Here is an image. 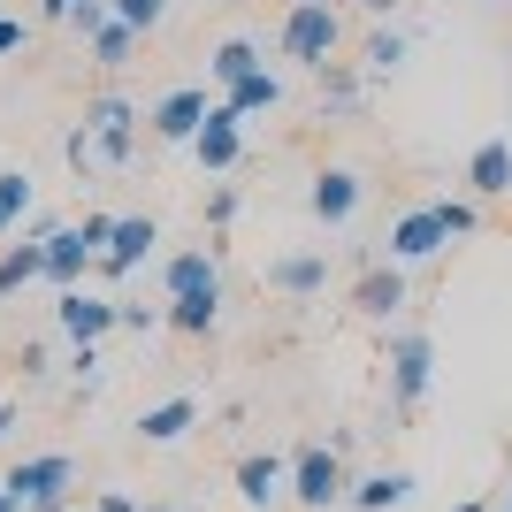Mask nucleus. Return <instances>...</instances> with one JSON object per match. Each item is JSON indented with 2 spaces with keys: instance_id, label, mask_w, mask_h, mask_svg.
<instances>
[{
  "instance_id": "f257e3e1",
  "label": "nucleus",
  "mask_w": 512,
  "mask_h": 512,
  "mask_svg": "<svg viewBox=\"0 0 512 512\" xmlns=\"http://www.w3.org/2000/svg\"><path fill=\"white\" fill-rule=\"evenodd\" d=\"M337 46H344V16H337V8H283V23H276V54H283V62L329 69V62H337Z\"/></svg>"
},
{
  "instance_id": "f03ea898",
  "label": "nucleus",
  "mask_w": 512,
  "mask_h": 512,
  "mask_svg": "<svg viewBox=\"0 0 512 512\" xmlns=\"http://www.w3.org/2000/svg\"><path fill=\"white\" fill-rule=\"evenodd\" d=\"M107 237H115V214H85V222L54 230V237H46V276L62 283V291H69V283H85V268H100Z\"/></svg>"
},
{
  "instance_id": "7ed1b4c3",
  "label": "nucleus",
  "mask_w": 512,
  "mask_h": 512,
  "mask_svg": "<svg viewBox=\"0 0 512 512\" xmlns=\"http://www.w3.org/2000/svg\"><path fill=\"white\" fill-rule=\"evenodd\" d=\"M291 497H299L306 512H337L344 497H352V474H344V459L329 444H306L299 459H291Z\"/></svg>"
},
{
  "instance_id": "20e7f679",
  "label": "nucleus",
  "mask_w": 512,
  "mask_h": 512,
  "mask_svg": "<svg viewBox=\"0 0 512 512\" xmlns=\"http://www.w3.org/2000/svg\"><path fill=\"white\" fill-rule=\"evenodd\" d=\"M77 467H69V451H39V459H16V467L0 474V497H16L23 512L46 505V497H69Z\"/></svg>"
},
{
  "instance_id": "39448f33",
  "label": "nucleus",
  "mask_w": 512,
  "mask_h": 512,
  "mask_svg": "<svg viewBox=\"0 0 512 512\" xmlns=\"http://www.w3.org/2000/svg\"><path fill=\"white\" fill-rule=\"evenodd\" d=\"M428 383H436V344L421 337V329H406V337H390V398L398 406H421L428 398Z\"/></svg>"
},
{
  "instance_id": "423d86ee",
  "label": "nucleus",
  "mask_w": 512,
  "mask_h": 512,
  "mask_svg": "<svg viewBox=\"0 0 512 512\" xmlns=\"http://www.w3.org/2000/svg\"><path fill=\"white\" fill-rule=\"evenodd\" d=\"M444 245H451V230H444L436 207H406L390 222V260H398V268H421V260H436Z\"/></svg>"
},
{
  "instance_id": "0eeeda50",
  "label": "nucleus",
  "mask_w": 512,
  "mask_h": 512,
  "mask_svg": "<svg viewBox=\"0 0 512 512\" xmlns=\"http://www.w3.org/2000/svg\"><path fill=\"white\" fill-rule=\"evenodd\" d=\"M207 115H214L207 85H176L169 100H161V107H153V115H146V130H153V138H161V146H192Z\"/></svg>"
},
{
  "instance_id": "6e6552de",
  "label": "nucleus",
  "mask_w": 512,
  "mask_h": 512,
  "mask_svg": "<svg viewBox=\"0 0 512 512\" xmlns=\"http://www.w3.org/2000/svg\"><path fill=\"white\" fill-rule=\"evenodd\" d=\"M237 153H245V115H230V107L214 100V115L199 123V138H192V161H199L207 176H230Z\"/></svg>"
},
{
  "instance_id": "1a4fd4ad",
  "label": "nucleus",
  "mask_w": 512,
  "mask_h": 512,
  "mask_svg": "<svg viewBox=\"0 0 512 512\" xmlns=\"http://www.w3.org/2000/svg\"><path fill=\"white\" fill-rule=\"evenodd\" d=\"M85 138L100 161H130L138 153V115H130V100H92L85 107Z\"/></svg>"
},
{
  "instance_id": "9d476101",
  "label": "nucleus",
  "mask_w": 512,
  "mask_h": 512,
  "mask_svg": "<svg viewBox=\"0 0 512 512\" xmlns=\"http://www.w3.org/2000/svg\"><path fill=\"white\" fill-rule=\"evenodd\" d=\"M54 321H62V329H69L77 344H100L107 329L123 321V306H115V299H100V291H85V283H69V291H62V306H54Z\"/></svg>"
},
{
  "instance_id": "9b49d317",
  "label": "nucleus",
  "mask_w": 512,
  "mask_h": 512,
  "mask_svg": "<svg viewBox=\"0 0 512 512\" xmlns=\"http://www.w3.org/2000/svg\"><path fill=\"white\" fill-rule=\"evenodd\" d=\"M306 207H314L321 230H344V222L360 214V176H352V169H321L314 192H306Z\"/></svg>"
},
{
  "instance_id": "f8f14e48",
  "label": "nucleus",
  "mask_w": 512,
  "mask_h": 512,
  "mask_svg": "<svg viewBox=\"0 0 512 512\" xmlns=\"http://www.w3.org/2000/svg\"><path fill=\"white\" fill-rule=\"evenodd\" d=\"M161 291H169V299H222V268H214V253H207V245L176 253L169 268H161Z\"/></svg>"
},
{
  "instance_id": "ddd939ff",
  "label": "nucleus",
  "mask_w": 512,
  "mask_h": 512,
  "mask_svg": "<svg viewBox=\"0 0 512 512\" xmlns=\"http://www.w3.org/2000/svg\"><path fill=\"white\" fill-rule=\"evenodd\" d=\"M237 497H245V505H276V497H291V459H276V451H245V459H237Z\"/></svg>"
},
{
  "instance_id": "4468645a",
  "label": "nucleus",
  "mask_w": 512,
  "mask_h": 512,
  "mask_svg": "<svg viewBox=\"0 0 512 512\" xmlns=\"http://www.w3.org/2000/svg\"><path fill=\"white\" fill-rule=\"evenodd\" d=\"M153 245H161L153 214H123V222H115V237H107V253H100V276H130V268H138Z\"/></svg>"
},
{
  "instance_id": "2eb2a0df",
  "label": "nucleus",
  "mask_w": 512,
  "mask_h": 512,
  "mask_svg": "<svg viewBox=\"0 0 512 512\" xmlns=\"http://www.w3.org/2000/svg\"><path fill=\"white\" fill-rule=\"evenodd\" d=\"M467 192L474 199H512V138H482L467 153Z\"/></svg>"
},
{
  "instance_id": "dca6fc26",
  "label": "nucleus",
  "mask_w": 512,
  "mask_h": 512,
  "mask_svg": "<svg viewBox=\"0 0 512 512\" xmlns=\"http://www.w3.org/2000/svg\"><path fill=\"white\" fill-rule=\"evenodd\" d=\"M398 306H406V268H398V260H383V268H367V276L352 283V314L390 321Z\"/></svg>"
},
{
  "instance_id": "f3484780",
  "label": "nucleus",
  "mask_w": 512,
  "mask_h": 512,
  "mask_svg": "<svg viewBox=\"0 0 512 512\" xmlns=\"http://www.w3.org/2000/svg\"><path fill=\"white\" fill-rule=\"evenodd\" d=\"M321 283H329V253H283V260H268V291H283V299H314Z\"/></svg>"
},
{
  "instance_id": "a211bd4d",
  "label": "nucleus",
  "mask_w": 512,
  "mask_h": 512,
  "mask_svg": "<svg viewBox=\"0 0 512 512\" xmlns=\"http://www.w3.org/2000/svg\"><path fill=\"white\" fill-rule=\"evenodd\" d=\"M192 428H199V398H161V406L138 413V436H146V444H184Z\"/></svg>"
},
{
  "instance_id": "6ab92c4d",
  "label": "nucleus",
  "mask_w": 512,
  "mask_h": 512,
  "mask_svg": "<svg viewBox=\"0 0 512 512\" xmlns=\"http://www.w3.org/2000/svg\"><path fill=\"white\" fill-rule=\"evenodd\" d=\"M413 497V474L406 467H390V474H367V482H352V497H344V505L352 512H398Z\"/></svg>"
},
{
  "instance_id": "aec40b11",
  "label": "nucleus",
  "mask_w": 512,
  "mask_h": 512,
  "mask_svg": "<svg viewBox=\"0 0 512 512\" xmlns=\"http://www.w3.org/2000/svg\"><path fill=\"white\" fill-rule=\"evenodd\" d=\"M253 69H268V62H260V39H222V46L207 54V77H214L222 92H230V85H245Z\"/></svg>"
},
{
  "instance_id": "412c9836",
  "label": "nucleus",
  "mask_w": 512,
  "mask_h": 512,
  "mask_svg": "<svg viewBox=\"0 0 512 512\" xmlns=\"http://www.w3.org/2000/svg\"><path fill=\"white\" fill-rule=\"evenodd\" d=\"M39 276H46V237H23V245L0 253V299H16L23 283H39Z\"/></svg>"
},
{
  "instance_id": "4be33fe9",
  "label": "nucleus",
  "mask_w": 512,
  "mask_h": 512,
  "mask_svg": "<svg viewBox=\"0 0 512 512\" xmlns=\"http://www.w3.org/2000/svg\"><path fill=\"white\" fill-rule=\"evenodd\" d=\"M276 100H283V77H276V69H253L245 85L222 92V107H230V115H245V123H253V115H268Z\"/></svg>"
},
{
  "instance_id": "5701e85b",
  "label": "nucleus",
  "mask_w": 512,
  "mask_h": 512,
  "mask_svg": "<svg viewBox=\"0 0 512 512\" xmlns=\"http://www.w3.org/2000/svg\"><path fill=\"white\" fill-rule=\"evenodd\" d=\"M85 39H92V62H100V69H123L130 54H138V31H130L123 16H107V23H92Z\"/></svg>"
},
{
  "instance_id": "b1692460",
  "label": "nucleus",
  "mask_w": 512,
  "mask_h": 512,
  "mask_svg": "<svg viewBox=\"0 0 512 512\" xmlns=\"http://www.w3.org/2000/svg\"><path fill=\"white\" fill-rule=\"evenodd\" d=\"M214 321H222V299H169L176 337H214Z\"/></svg>"
},
{
  "instance_id": "393cba45",
  "label": "nucleus",
  "mask_w": 512,
  "mask_h": 512,
  "mask_svg": "<svg viewBox=\"0 0 512 512\" xmlns=\"http://www.w3.org/2000/svg\"><path fill=\"white\" fill-rule=\"evenodd\" d=\"M23 214H31V176H23V169H0V237L16 230Z\"/></svg>"
},
{
  "instance_id": "a878e982",
  "label": "nucleus",
  "mask_w": 512,
  "mask_h": 512,
  "mask_svg": "<svg viewBox=\"0 0 512 512\" xmlns=\"http://www.w3.org/2000/svg\"><path fill=\"white\" fill-rule=\"evenodd\" d=\"M398 62H406V31H375V39H367V69H375V77H390Z\"/></svg>"
},
{
  "instance_id": "bb28decb",
  "label": "nucleus",
  "mask_w": 512,
  "mask_h": 512,
  "mask_svg": "<svg viewBox=\"0 0 512 512\" xmlns=\"http://www.w3.org/2000/svg\"><path fill=\"white\" fill-rule=\"evenodd\" d=\"M107 8H115V16H123V23H130V31H138V39H146L153 23L169 16V0H107Z\"/></svg>"
},
{
  "instance_id": "cd10ccee",
  "label": "nucleus",
  "mask_w": 512,
  "mask_h": 512,
  "mask_svg": "<svg viewBox=\"0 0 512 512\" xmlns=\"http://www.w3.org/2000/svg\"><path fill=\"white\" fill-rule=\"evenodd\" d=\"M436 214H444V230H451V237H467L474 222H482V199H436Z\"/></svg>"
},
{
  "instance_id": "c85d7f7f",
  "label": "nucleus",
  "mask_w": 512,
  "mask_h": 512,
  "mask_svg": "<svg viewBox=\"0 0 512 512\" xmlns=\"http://www.w3.org/2000/svg\"><path fill=\"white\" fill-rule=\"evenodd\" d=\"M321 77H329V107H360V77H352V69H321Z\"/></svg>"
},
{
  "instance_id": "c756f323",
  "label": "nucleus",
  "mask_w": 512,
  "mask_h": 512,
  "mask_svg": "<svg viewBox=\"0 0 512 512\" xmlns=\"http://www.w3.org/2000/svg\"><path fill=\"white\" fill-rule=\"evenodd\" d=\"M207 222H214V230H230V222H237V192H230V184L207 199Z\"/></svg>"
},
{
  "instance_id": "7c9ffc66",
  "label": "nucleus",
  "mask_w": 512,
  "mask_h": 512,
  "mask_svg": "<svg viewBox=\"0 0 512 512\" xmlns=\"http://www.w3.org/2000/svg\"><path fill=\"white\" fill-rule=\"evenodd\" d=\"M169 321V306H123V329H161Z\"/></svg>"
},
{
  "instance_id": "2f4dec72",
  "label": "nucleus",
  "mask_w": 512,
  "mask_h": 512,
  "mask_svg": "<svg viewBox=\"0 0 512 512\" xmlns=\"http://www.w3.org/2000/svg\"><path fill=\"white\" fill-rule=\"evenodd\" d=\"M0 54H23V23L16 16H0Z\"/></svg>"
},
{
  "instance_id": "473e14b6",
  "label": "nucleus",
  "mask_w": 512,
  "mask_h": 512,
  "mask_svg": "<svg viewBox=\"0 0 512 512\" xmlns=\"http://www.w3.org/2000/svg\"><path fill=\"white\" fill-rule=\"evenodd\" d=\"M92 512H138V497H123V490H107V497H92Z\"/></svg>"
},
{
  "instance_id": "72a5a7b5",
  "label": "nucleus",
  "mask_w": 512,
  "mask_h": 512,
  "mask_svg": "<svg viewBox=\"0 0 512 512\" xmlns=\"http://www.w3.org/2000/svg\"><path fill=\"white\" fill-rule=\"evenodd\" d=\"M8 436H16V406H8V398H0V444H8Z\"/></svg>"
},
{
  "instance_id": "f704fd0d",
  "label": "nucleus",
  "mask_w": 512,
  "mask_h": 512,
  "mask_svg": "<svg viewBox=\"0 0 512 512\" xmlns=\"http://www.w3.org/2000/svg\"><path fill=\"white\" fill-rule=\"evenodd\" d=\"M46 16H77V0H39Z\"/></svg>"
},
{
  "instance_id": "c9c22d12",
  "label": "nucleus",
  "mask_w": 512,
  "mask_h": 512,
  "mask_svg": "<svg viewBox=\"0 0 512 512\" xmlns=\"http://www.w3.org/2000/svg\"><path fill=\"white\" fill-rule=\"evenodd\" d=\"M31 512H69V497H46V505H31Z\"/></svg>"
},
{
  "instance_id": "e433bc0d",
  "label": "nucleus",
  "mask_w": 512,
  "mask_h": 512,
  "mask_svg": "<svg viewBox=\"0 0 512 512\" xmlns=\"http://www.w3.org/2000/svg\"><path fill=\"white\" fill-rule=\"evenodd\" d=\"M367 8H375V16H390V8H398V0H367Z\"/></svg>"
},
{
  "instance_id": "4c0bfd02",
  "label": "nucleus",
  "mask_w": 512,
  "mask_h": 512,
  "mask_svg": "<svg viewBox=\"0 0 512 512\" xmlns=\"http://www.w3.org/2000/svg\"><path fill=\"white\" fill-rule=\"evenodd\" d=\"M291 8H337V0H291Z\"/></svg>"
},
{
  "instance_id": "58836bf2",
  "label": "nucleus",
  "mask_w": 512,
  "mask_h": 512,
  "mask_svg": "<svg viewBox=\"0 0 512 512\" xmlns=\"http://www.w3.org/2000/svg\"><path fill=\"white\" fill-rule=\"evenodd\" d=\"M0 512H23V505H16V497H0Z\"/></svg>"
},
{
  "instance_id": "ea45409f",
  "label": "nucleus",
  "mask_w": 512,
  "mask_h": 512,
  "mask_svg": "<svg viewBox=\"0 0 512 512\" xmlns=\"http://www.w3.org/2000/svg\"><path fill=\"white\" fill-rule=\"evenodd\" d=\"M138 512H176V505H138Z\"/></svg>"
},
{
  "instance_id": "a19ab883",
  "label": "nucleus",
  "mask_w": 512,
  "mask_h": 512,
  "mask_svg": "<svg viewBox=\"0 0 512 512\" xmlns=\"http://www.w3.org/2000/svg\"><path fill=\"white\" fill-rule=\"evenodd\" d=\"M459 512H490V505H459Z\"/></svg>"
},
{
  "instance_id": "79ce46f5",
  "label": "nucleus",
  "mask_w": 512,
  "mask_h": 512,
  "mask_svg": "<svg viewBox=\"0 0 512 512\" xmlns=\"http://www.w3.org/2000/svg\"><path fill=\"white\" fill-rule=\"evenodd\" d=\"M214 8H230V0H214Z\"/></svg>"
},
{
  "instance_id": "37998d69",
  "label": "nucleus",
  "mask_w": 512,
  "mask_h": 512,
  "mask_svg": "<svg viewBox=\"0 0 512 512\" xmlns=\"http://www.w3.org/2000/svg\"><path fill=\"white\" fill-rule=\"evenodd\" d=\"M505 512H512V497H505Z\"/></svg>"
}]
</instances>
